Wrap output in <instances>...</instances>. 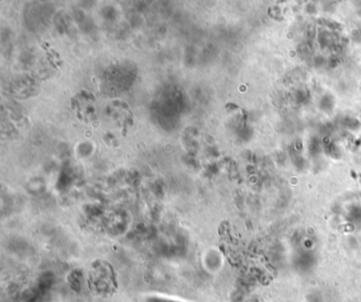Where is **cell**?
Instances as JSON below:
<instances>
[{"instance_id":"1","label":"cell","mask_w":361,"mask_h":302,"mask_svg":"<svg viewBox=\"0 0 361 302\" xmlns=\"http://www.w3.org/2000/svg\"><path fill=\"white\" fill-rule=\"evenodd\" d=\"M146 302H177L173 300H168L164 298H158V297H151L146 300Z\"/></svg>"}]
</instances>
